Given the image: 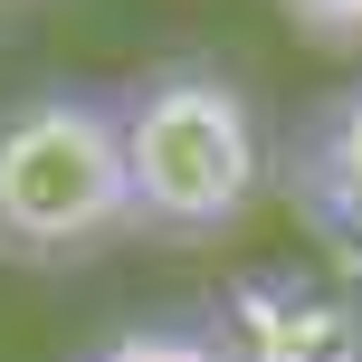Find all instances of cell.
Wrapping results in <instances>:
<instances>
[{"label":"cell","mask_w":362,"mask_h":362,"mask_svg":"<svg viewBox=\"0 0 362 362\" xmlns=\"http://www.w3.org/2000/svg\"><path fill=\"white\" fill-rule=\"evenodd\" d=\"M134 238L115 95L29 86L0 95V267H86Z\"/></svg>","instance_id":"obj_2"},{"label":"cell","mask_w":362,"mask_h":362,"mask_svg":"<svg viewBox=\"0 0 362 362\" xmlns=\"http://www.w3.org/2000/svg\"><path fill=\"white\" fill-rule=\"evenodd\" d=\"M76 362H248L229 334L210 325H181V315H144V325H115L105 344H86Z\"/></svg>","instance_id":"obj_4"},{"label":"cell","mask_w":362,"mask_h":362,"mask_svg":"<svg viewBox=\"0 0 362 362\" xmlns=\"http://www.w3.org/2000/svg\"><path fill=\"white\" fill-rule=\"evenodd\" d=\"M115 134H124V191L134 238L210 248L267 191V134L229 67L210 57H163V67L115 86Z\"/></svg>","instance_id":"obj_1"},{"label":"cell","mask_w":362,"mask_h":362,"mask_svg":"<svg viewBox=\"0 0 362 362\" xmlns=\"http://www.w3.org/2000/svg\"><path fill=\"white\" fill-rule=\"evenodd\" d=\"M296 191H305V210L325 229L362 238V86L305 115V134H296Z\"/></svg>","instance_id":"obj_3"}]
</instances>
